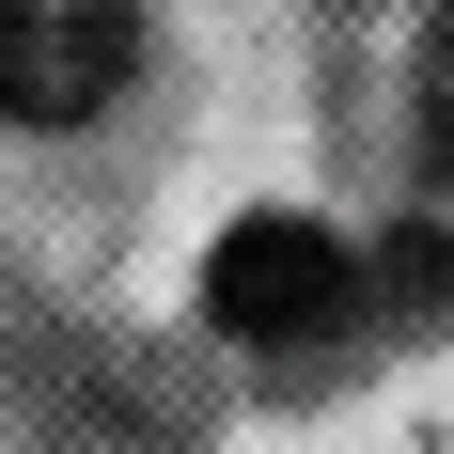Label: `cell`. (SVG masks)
I'll return each instance as SVG.
<instances>
[{
	"label": "cell",
	"instance_id": "cell-1",
	"mask_svg": "<svg viewBox=\"0 0 454 454\" xmlns=\"http://www.w3.org/2000/svg\"><path fill=\"white\" fill-rule=\"evenodd\" d=\"M204 314H220L235 345H314V329L361 314V251L329 220H235L220 267H204Z\"/></svg>",
	"mask_w": 454,
	"mask_h": 454
},
{
	"label": "cell",
	"instance_id": "cell-3",
	"mask_svg": "<svg viewBox=\"0 0 454 454\" xmlns=\"http://www.w3.org/2000/svg\"><path fill=\"white\" fill-rule=\"evenodd\" d=\"M408 126H423V173L454 188V16L423 32V79H408Z\"/></svg>",
	"mask_w": 454,
	"mask_h": 454
},
{
	"label": "cell",
	"instance_id": "cell-2",
	"mask_svg": "<svg viewBox=\"0 0 454 454\" xmlns=\"http://www.w3.org/2000/svg\"><path fill=\"white\" fill-rule=\"evenodd\" d=\"M141 63V0H0V126H94Z\"/></svg>",
	"mask_w": 454,
	"mask_h": 454
}]
</instances>
